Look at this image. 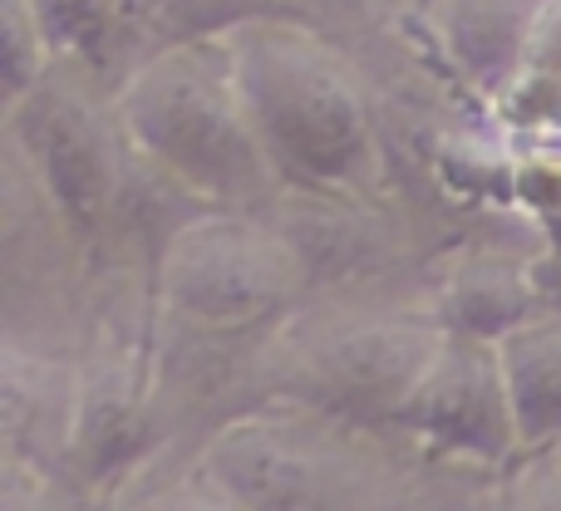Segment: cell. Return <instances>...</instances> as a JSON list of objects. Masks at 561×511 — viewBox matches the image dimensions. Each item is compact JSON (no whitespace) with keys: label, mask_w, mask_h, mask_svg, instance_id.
<instances>
[{"label":"cell","mask_w":561,"mask_h":511,"mask_svg":"<svg viewBox=\"0 0 561 511\" xmlns=\"http://www.w3.org/2000/svg\"><path fill=\"white\" fill-rule=\"evenodd\" d=\"M296 286V252L242 217H203L163 252V300L207 329H237L276 310Z\"/></svg>","instance_id":"3957f363"},{"label":"cell","mask_w":561,"mask_h":511,"mask_svg":"<svg viewBox=\"0 0 561 511\" xmlns=\"http://www.w3.org/2000/svg\"><path fill=\"white\" fill-rule=\"evenodd\" d=\"M207 477L242 507H330L350 502V477L335 453L300 428L252 423L227 428L207 448Z\"/></svg>","instance_id":"8992f818"},{"label":"cell","mask_w":561,"mask_h":511,"mask_svg":"<svg viewBox=\"0 0 561 511\" xmlns=\"http://www.w3.org/2000/svg\"><path fill=\"white\" fill-rule=\"evenodd\" d=\"M503 118L513 128H561V0H547L517 39Z\"/></svg>","instance_id":"9c48e42d"},{"label":"cell","mask_w":561,"mask_h":511,"mask_svg":"<svg viewBox=\"0 0 561 511\" xmlns=\"http://www.w3.org/2000/svg\"><path fill=\"white\" fill-rule=\"evenodd\" d=\"M444 335L428 329H409V325H359V329H340L335 339L316 349L310 369L320 374V384L335 388L340 398L355 404H379L385 414H394L399 398L409 394L419 374H424L428 355L438 349Z\"/></svg>","instance_id":"52a82bcc"},{"label":"cell","mask_w":561,"mask_h":511,"mask_svg":"<svg viewBox=\"0 0 561 511\" xmlns=\"http://www.w3.org/2000/svg\"><path fill=\"white\" fill-rule=\"evenodd\" d=\"M557 453H561V448H557Z\"/></svg>","instance_id":"7c38bea8"},{"label":"cell","mask_w":561,"mask_h":511,"mask_svg":"<svg viewBox=\"0 0 561 511\" xmlns=\"http://www.w3.org/2000/svg\"><path fill=\"white\" fill-rule=\"evenodd\" d=\"M118 128L163 177L213 202H262L280 183L222 30L144 59L118 84Z\"/></svg>","instance_id":"7a4b0ae2"},{"label":"cell","mask_w":561,"mask_h":511,"mask_svg":"<svg viewBox=\"0 0 561 511\" xmlns=\"http://www.w3.org/2000/svg\"><path fill=\"white\" fill-rule=\"evenodd\" d=\"M25 10L55 65L104 69L118 35L128 30L124 0H25Z\"/></svg>","instance_id":"30bf717a"},{"label":"cell","mask_w":561,"mask_h":511,"mask_svg":"<svg viewBox=\"0 0 561 511\" xmlns=\"http://www.w3.org/2000/svg\"><path fill=\"white\" fill-rule=\"evenodd\" d=\"M222 39L280 183L330 197H355L379 183L369 98L335 49L276 15L237 20Z\"/></svg>","instance_id":"6da1fadb"},{"label":"cell","mask_w":561,"mask_h":511,"mask_svg":"<svg viewBox=\"0 0 561 511\" xmlns=\"http://www.w3.org/2000/svg\"><path fill=\"white\" fill-rule=\"evenodd\" d=\"M523 453L561 448V320H523L497 339Z\"/></svg>","instance_id":"ba28073f"},{"label":"cell","mask_w":561,"mask_h":511,"mask_svg":"<svg viewBox=\"0 0 561 511\" xmlns=\"http://www.w3.org/2000/svg\"><path fill=\"white\" fill-rule=\"evenodd\" d=\"M5 118L20 133V148L45 183L55 212L75 232L94 236L118 202V158L84 94L75 98V89L45 74L15 108H5Z\"/></svg>","instance_id":"5b68a950"},{"label":"cell","mask_w":561,"mask_h":511,"mask_svg":"<svg viewBox=\"0 0 561 511\" xmlns=\"http://www.w3.org/2000/svg\"><path fill=\"white\" fill-rule=\"evenodd\" d=\"M389 418L438 457L507 463L513 453H523L497 339H478L463 329L438 339L424 374L409 384Z\"/></svg>","instance_id":"277c9868"},{"label":"cell","mask_w":561,"mask_h":511,"mask_svg":"<svg viewBox=\"0 0 561 511\" xmlns=\"http://www.w3.org/2000/svg\"><path fill=\"white\" fill-rule=\"evenodd\" d=\"M533 286L507 266H468L454 286V315L463 335L503 339L513 325L533 320Z\"/></svg>","instance_id":"8fae6325"}]
</instances>
